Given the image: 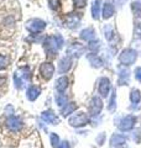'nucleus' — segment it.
<instances>
[{"label":"nucleus","mask_w":141,"mask_h":148,"mask_svg":"<svg viewBox=\"0 0 141 148\" xmlns=\"http://www.w3.org/2000/svg\"><path fill=\"white\" fill-rule=\"evenodd\" d=\"M48 4H50L51 9H53V10H58L59 6H61L59 0H48Z\"/></svg>","instance_id":"obj_21"},{"label":"nucleus","mask_w":141,"mask_h":148,"mask_svg":"<svg viewBox=\"0 0 141 148\" xmlns=\"http://www.w3.org/2000/svg\"><path fill=\"white\" fill-rule=\"evenodd\" d=\"M51 142H52V146L55 148L58 147V145H59V138H58V136L56 135V133H52V135H51Z\"/></svg>","instance_id":"obj_24"},{"label":"nucleus","mask_w":141,"mask_h":148,"mask_svg":"<svg viewBox=\"0 0 141 148\" xmlns=\"http://www.w3.org/2000/svg\"><path fill=\"white\" fill-rule=\"evenodd\" d=\"M41 117L44 121H46L47 123H52V125H56L59 122V120L56 117V115L52 112V111H45V112H42Z\"/></svg>","instance_id":"obj_10"},{"label":"nucleus","mask_w":141,"mask_h":148,"mask_svg":"<svg viewBox=\"0 0 141 148\" xmlns=\"http://www.w3.org/2000/svg\"><path fill=\"white\" fill-rule=\"evenodd\" d=\"M114 6L111 4H104V8H103V17L104 18H109L111 15H114Z\"/></svg>","instance_id":"obj_14"},{"label":"nucleus","mask_w":141,"mask_h":148,"mask_svg":"<svg viewBox=\"0 0 141 148\" xmlns=\"http://www.w3.org/2000/svg\"><path fill=\"white\" fill-rule=\"evenodd\" d=\"M53 72H55L53 64L52 63H48V62H45L41 66V68H40V73L42 74V77H44L46 80H50L51 78H52Z\"/></svg>","instance_id":"obj_6"},{"label":"nucleus","mask_w":141,"mask_h":148,"mask_svg":"<svg viewBox=\"0 0 141 148\" xmlns=\"http://www.w3.org/2000/svg\"><path fill=\"white\" fill-rule=\"evenodd\" d=\"M6 126L9 130H11V131L16 132V131H20L22 128V122L21 120L16 117V116H10L8 120H6Z\"/></svg>","instance_id":"obj_7"},{"label":"nucleus","mask_w":141,"mask_h":148,"mask_svg":"<svg viewBox=\"0 0 141 148\" xmlns=\"http://www.w3.org/2000/svg\"><path fill=\"white\" fill-rule=\"evenodd\" d=\"M135 78L138 79L139 82H141V67L136 68L135 69Z\"/></svg>","instance_id":"obj_26"},{"label":"nucleus","mask_w":141,"mask_h":148,"mask_svg":"<svg viewBox=\"0 0 141 148\" xmlns=\"http://www.w3.org/2000/svg\"><path fill=\"white\" fill-rule=\"evenodd\" d=\"M27 98H29V100H31V101H34V100H36L37 99V96L40 95V89L37 86H31L29 90H27Z\"/></svg>","instance_id":"obj_13"},{"label":"nucleus","mask_w":141,"mask_h":148,"mask_svg":"<svg viewBox=\"0 0 141 148\" xmlns=\"http://www.w3.org/2000/svg\"><path fill=\"white\" fill-rule=\"evenodd\" d=\"M82 37L84 40H87V41L94 38V30L92 29V27H89V29L82 31Z\"/></svg>","instance_id":"obj_18"},{"label":"nucleus","mask_w":141,"mask_h":148,"mask_svg":"<svg viewBox=\"0 0 141 148\" xmlns=\"http://www.w3.org/2000/svg\"><path fill=\"white\" fill-rule=\"evenodd\" d=\"M56 101H57L58 106H62V105H64V104H66V101H67V98H66L64 95L59 94V95L56 96Z\"/></svg>","instance_id":"obj_23"},{"label":"nucleus","mask_w":141,"mask_h":148,"mask_svg":"<svg viewBox=\"0 0 141 148\" xmlns=\"http://www.w3.org/2000/svg\"><path fill=\"white\" fill-rule=\"evenodd\" d=\"M103 108V103L98 96H94L92 99L91 104H89V111L92 112V115H98L100 112V110Z\"/></svg>","instance_id":"obj_8"},{"label":"nucleus","mask_w":141,"mask_h":148,"mask_svg":"<svg viewBox=\"0 0 141 148\" xmlns=\"http://www.w3.org/2000/svg\"><path fill=\"white\" fill-rule=\"evenodd\" d=\"M130 99L134 104H138L139 101L141 100V95H140V91L138 89H133L131 90V94H130Z\"/></svg>","instance_id":"obj_17"},{"label":"nucleus","mask_w":141,"mask_h":148,"mask_svg":"<svg viewBox=\"0 0 141 148\" xmlns=\"http://www.w3.org/2000/svg\"><path fill=\"white\" fill-rule=\"evenodd\" d=\"M135 122H136V117L129 115V116H125L123 120H121L119 122V125H118V127H119V130H121V131H129V130H131L134 127Z\"/></svg>","instance_id":"obj_5"},{"label":"nucleus","mask_w":141,"mask_h":148,"mask_svg":"<svg viewBox=\"0 0 141 148\" xmlns=\"http://www.w3.org/2000/svg\"><path fill=\"white\" fill-rule=\"evenodd\" d=\"M62 46V38L59 36H50L45 41V49L48 53H55Z\"/></svg>","instance_id":"obj_1"},{"label":"nucleus","mask_w":141,"mask_h":148,"mask_svg":"<svg viewBox=\"0 0 141 148\" xmlns=\"http://www.w3.org/2000/svg\"><path fill=\"white\" fill-rule=\"evenodd\" d=\"M120 61L121 63L126 64V66H130V64H133L136 61V52L130 48L123 51V53L120 54Z\"/></svg>","instance_id":"obj_4"},{"label":"nucleus","mask_w":141,"mask_h":148,"mask_svg":"<svg viewBox=\"0 0 141 148\" xmlns=\"http://www.w3.org/2000/svg\"><path fill=\"white\" fill-rule=\"evenodd\" d=\"M67 86H68V79L66 77H61L57 79V82H56V89L59 92H63L67 89Z\"/></svg>","instance_id":"obj_12"},{"label":"nucleus","mask_w":141,"mask_h":148,"mask_svg":"<svg viewBox=\"0 0 141 148\" xmlns=\"http://www.w3.org/2000/svg\"><path fill=\"white\" fill-rule=\"evenodd\" d=\"M98 90H99V94L102 96H106L108 95V92H109V90H110V82H109L108 78H102L100 79Z\"/></svg>","instance_id":"obj_9"},{"label":"nucleus","mask_w":141,"mask_h":148,"mask_svg":"<svg viewBox=\"0 0 141 148\" xmlns=\"http://www.w3.org/2000/svg\"><path fill=\"white\" fill-rule=\"evenodd\" d=\"M57 148H69V146H68L67 142H61Z\"/></svg>","instance_id":"obj_27"},{"label":"nucleus","mask_w":141,"mask_h":148,"mask_svg":"<svg viewBox=\"0 0 141 148\" xmlns=\"http://www.w3.org/2000/svg\"><path fill=\"white\" fill-rule=\"evenodd\" d=\"M8 63H9L8 58L5 57V56L0 54V71H1V69H4V68H6V67H8Z\"/></svg>","instance_id":"obj_22"},{"label":"nucleus","mask_w":141,"mask_h":148,"mask_svg":"<svg viewBox=\"0 0 141 148\" xmlns=\"http://www.w3.org/2000/svg\"><path fill=\"white\" fill-rule=\"evenodd\" d=\"M69 123L74 127H82L88 123V116L84 112H79L69 119Z\"/></svg>","instance_id":"obj_3"},{"label":"nucleus","mask_w":141,"mask_h":148,"mask_svg":"<svg viewBox=\"0 0 141 148\" xmlns=\"http://www.w3.org/2000/svg\"><path fill=\"white\" fill-rule=\"evenodd\" d=\"M46 27V24L42 20L39 18H34V20H30L26 24V29L29 30L32 34H37V32H41Z\"/></svg>","instance_id":"obj_2"},{"label":"nucleus","mask_w":141,"mask_h":148,"mask_svg":"<svg viewBox=\"0 0 141 148\" xmlns=\"http://www.w3.org/2000/svg\"><path fill=\"white\" fill-rule=\"evenodd\" d=\"M124 142H125V138H124V136H121V135H115V136H113V138H111V145L113 146L114 145H116V146L123 145Z\"/></svg>","instance_id":"obj_19"},{"label":"nucleus","mask_w":141,"mask_h":148,"mask_svg":"<svg viewBox=\"0 0 141 148\" xmlns=\"http://www.w3.org/2000/svg\"><path fill=\"white\" fill-rule=\"evenodd\" d=\"M74 110H76V104H74V103H69V104H66L64 108L61 110V112H62L63 116H68V115L72 114Z\"/></svg>","instance_id":"obj_15"},{"label":"nucleus","mask_w":141,"mask_h":148,"mask_svg":"<svg viewBox=\"0 0 141 148\" xmlns=\"http://www.w3.org/2000/svg\"><path fill=\"white\" fill-rule=\"evenodd\" d=\"M70 64H72V61H70L69 57H64L61 59V62L58 64V71L59 73H66L70 68Z\"/></svg>","instance_id":"obj_11"},{"label":"nucleus","mask_w":141,"mask_h":148,"mask_svg":"<svg viewBox=\"0 0 141 148\" xmlns=\"http://www.w3.org/2000/svg\"><path fill=\"white\" fill-rule=\"evenodd\" d=\"M87 4V0H74V5L77 8H83Z\"/></svg>","instance_id":"obj_25"},{"label":"nucleus","mask_w":141,"mask_h":148,"mask_svg":"<svg viewBox=\"0 0 141 148\" xmlns=\"http://www.w3.org/2000/svg\"><path fill=\"white\" fill-rule=\"evenodd\" d=\"M100 0H97V1H94L93 4V8H92V14H93V17L95 18H99V15H100Z\"/></svg>","instance_id":"obj_16"},{"label":"nucleus","mask_w":141,"mask_h":148,"mask_svg":"<svg viewBox=\"0 0 141 148\" xmlns=\"http://www.w3.org/2000/svg\"><path fill=\"white\" fill-rule=\"evenodd\" d=\"M133 5V10L135 12V15L138 17H141V3L138 1V3H133L131 4Z\"/></svg>","instance_id":"obj_20"}]
</instances>
